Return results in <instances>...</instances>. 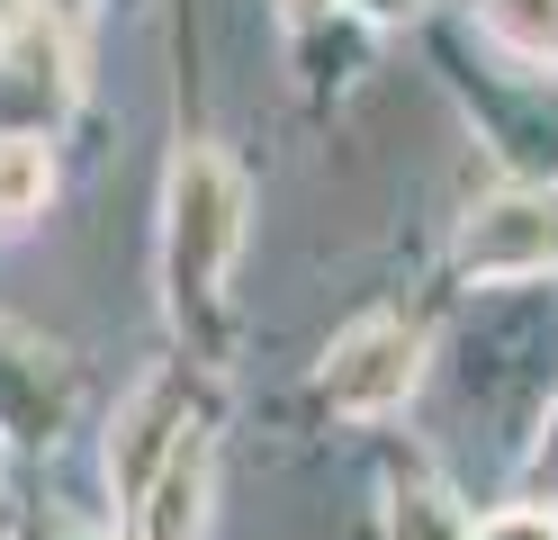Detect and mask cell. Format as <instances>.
I'll return each mask as SVG.
<instances>
[{"label":"cell","instance_id":"obj_1","mask_svg":"<svg viewBox=\"0 0 558 540\" xmlns=\"http://www.w3.org/2000/svg\"><path fill=\"white\" fill-rule=\"evenodd\" d=\"M171 226H162V279H171V307H207L217 279L243 243V180L217 163V154H181L171 163Z\"/></svg>","mask_w":558,"mask_h":540},{"label":"cell","instance_id":"obj_2","mask_svg":"<svg viewBox=\"0 0 558 540\" xmlns=\"http://www.w3.org/2000/svg\"><path fill=\"white\" fill-rule=\"evenodd\" d=\"M82 72H73V36L46 10H19L0 27V135H54L73 108Z\"/></svg>","mask_w":558,"mask_h":540},{"label":"cell","instance_id":"obj_3","mask_svg":"<svg viewBox=\"0 0 558 540\" xmlns=\"http://www.w3.org/2000/svg\"><path fill=\"white\" fill-rule=\"evenodd\" d=\"M469 279H549L558 271V190H496L460 226Z\"/></svg>","mask_w":558,"mask_h":540},{"label":"cell","instance_id":"obj_4","mask_svg":"<svg viewBox=\"0 0 558 540\" xmlns=\"http://www.w3.org/2000/svg\"><path fill=\"white\" fill-rule=\"evenodd\" d=\"M414 379H424V343H414V324L369 315V324H352V334L333 343V360H325V406H333V415H388V406L414 396Z\"/></svg>","mask_w":558,"mask_h":540},{"label":"cell","instance_id":"obj_5","mask_svg":"<svg viewBox=\"0 0 558 540\" xmlns=\"http://www.w3.org/2000/svg\"><path fill=\"white\" fill-rule=\"evenodd\" d=\"M207 432L181 423V442H171V459L154 468V487L135 495V540H207Z\"/></svg>","mask_w":558,"mask_h":540},{"label":"cell","instance_id":"obj_6","mask_svg":"<svg viewBox=\"0 0 558 540\" xmlns=\"http://www.w3.org/2000/svg\"><path fill=\"white\" fill-rule=\"evenodd\" d=\"M162 423H171V379H154L145 396H135V415L118 423V442H109V468H118V495H126V504L154 487V468L171 459V442H181V432L162 442Z\"/></svg>","mask_w":558,"mask_h":540},{"label":"cell","instance_id":"obj_7","mask_svg":"<svg viewBox=\"0 0 558 540\" xmlns=\"http://www.w3.org/2000/svg\"><path fill=\"white\" fill-rule=\"evenodd\" d=\"M54 190V154L46 135H0V226H27Z\"/></svg>","mask_w":558,"mask_h":540},{"label":"cell","instance_id":"obj_8","mask_svg":"<svg viewBox=\"0 0 558 540\" xmlns=\"http://www.w3.org/2000/svg\"><path fill=\"white\" fill-rule=\"evenodd\" d=\"M388 540H469V523L450 514L441 487H397V504H388Z\"/></svg>","mask_w":558,"mask_h":540},{"label":"cell","instance_id":"obj_9","mask_svg":"<svg viewBox=\"0 0 558 540\" xmlns=\"http://www.w3.org/2000/svg\"><path fill=\"white\" fill-rule=\"evenodd\" d=\"M486 27L513 55H558V0H486Z\"/></svg>","mask_w":558,"mask_h":540},{"label":"cell","instance_id":"obj_10","mask_svg":"<svg viewBox=\"0 0 558 540\" xmlns=\"http://www.w3.org/2000/svg\"><path fill=\"white\" fill-rule=\"evenodd\" d=\"M522 487H532V504H558V406H549V423H541L532 459H522Z\"/></svg>","mask_w":558,"mask_h":540},{"label":"cell","instance_id":"obj_11","mask_svg":"<svg viewBox=\"0 0 558 540\" xmlns=\"http://www.w3.org/2000/svg\"><path fill=\"white\" fill-rule=\"evenodd\" d=\"M469 540H558V514H541V504H513V514H496V523H477Z\"/></svg>","mask_w":558,"mask_h":540},{"label":"cell","instance_id":"obj_12","mask_svg":"<svg viewBox=\"0 0 558 540\" xmlns=\"http://www.w3.org/2000/svg\"><path fill=\"white\" fill-rule=\"evenodd\" d=\"M352 10H361L369 27H397V19H414V0H352Z\"/></svg>","mask_w":558,"mask_h":540},{"label":"cell","instance_id":"obj_13","mask_svg":"<svg viewBox=\"0 0 558 540\" xmlns=\"http://www.w3.org/2000/svg\"><path fill=\"white\" fill-rule=\"evenodd\" d=\"M333 10V0H289V19H325Z\"/></svg>","mask_w":558,"mask_h":540}]
</instances>
